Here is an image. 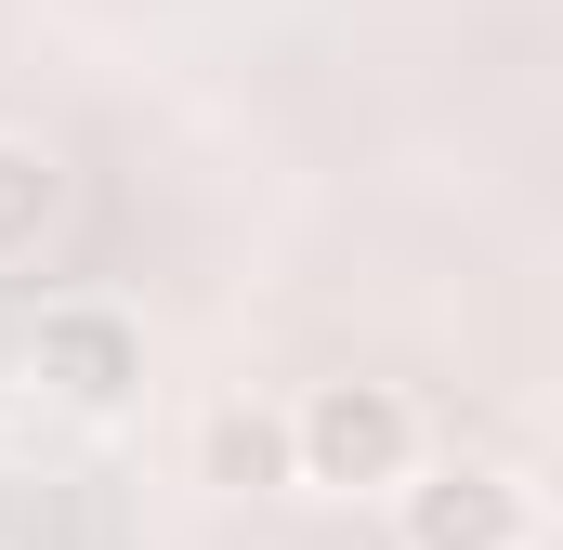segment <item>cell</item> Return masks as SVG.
Masks as SVG:
<instances>
[{
  "mask_svg": "<svg viewBox=\"0 0 563 550\" xmlns=\"http://www.w3.org/2000/svg\"><path fill=\"white\" fill-rule=\"evenodd\" d=\"M66 223V157L40 132H0V263H40Z\"/></svg>",
  "mask_w": 563,
  "mask_h": 550,
  "instance_id": "5",
  "label": "cell"
},
{
  "mask_svg": "<svg viewBox=\"0 0 563 550\" xmlns=\"http://www.w3.org/2000/svg\"><path fill=\"white\" fill-rule=\"evenodd\" d=\"M420 472V407L394 381H314L301 394V485L328 498H380Z\"/></svg>",
  "mask_w": 563,
  "mask_h": 550,
  "instance_id": "1",
  "label": "cell"
},
{
  "mask_svg": "<svg viewBox=\"0 0 563 550\" xmlns=\"http://www.w3.org/2000/svg\"><path fill=\"white\" fill-rule=\"evenodd\" d=\"M407 550H538V498L498 472V459H445V472H407Z\"/></svg>",
  "mask_w": 563,
  "mask_h": 550,
  "instance_id": "3",
  "label": "cell"
},
{
  "mask_svg": "<svg viewBox=\"0 0 563 550\" xmlns=\"http://www.w3.org/2000/svg\"><path fill=\"white\" fill-rule=\"evenodd\" d=\"M0 525H13V498H0Z\"/></svg>",
  "mask_w": 563,
  "mask_h": 550,
  "instance_id": "6",
  "label": "cell"
},
{
  "mask_svg": "<svg viewBox=\"0 0 563 550\" xmlns=\"http://www.w3.org/2000/svg\"><path fill=\"white\" fill-rule=\"evenodd\" d=\"M197 485H223V498H288V485H301V407L223 394V407L197 419Z\"/></svg>",
  "mask_w": 563,
  "mask_h": 550,
  "instance_id": "4",
  "label": "cell"
},
{
  "mask_svg": "<svg viewBox=\"0 0 563 550\" xmlns=\"http://www.w3.org/2000/svg\"><path fill=\"white\" fill-rule=\"evenodd\" d=\"M26 381L53 394V407L79 419H119L144 394V328L119 301H40V328H26Z\"/></svg>",
  "mask_w": 563,
  "mask_h": 550,
  "instance_id": "2",
  "label": "cell"
}]
</instances>
